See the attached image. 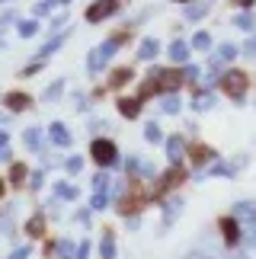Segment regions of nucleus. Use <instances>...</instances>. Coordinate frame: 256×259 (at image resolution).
Here are the masks:
<instances>
[{
  "mask_svg": "<svg viewBox=\"0 0 256 259\" xmlns=\"http://www.w3.org/2000/svg\"><path fill=\"white\" fill-rule=\"evenodd\" d=\"M163 109H166V112H176L180 106H176V99H166V103H163Z\"/></svg>",
  "mask_w": 256,
  "mask_h": 259,
  "instance_id": "nucleus-20",
  "label": "nucleus"
},
{
  "mask_svg": "<svg viewBox=\"0 0 256 259\" xmlns=\"http://www.w3.org/2000/svg\"><path fill=\"white\" fill-rule=\"evenodd\" d=\"M160 52V45H157V38H144L141 42V52H138V58H144V61H151V58Z\"/></svg>",
  "mask_w": 256,
  "mask_h": 259,
  "instance_id": "nucleus-6",
  "label": "nucleus"
},
{
  "mask_svg": "<svg viewBox=\"0 0 256 259\" xmlns=\"http://www.w3.org/2000/svg\"><path fill=\"white\" fill-rule=\"evenodd\" d=\"M144 138H147V141H151V144H157V141H160V138H163V135H160V128H157V125L151 122V125H147V128H144Z\"/></svg>",
  "mask_w": 256,
  "mask_h": 259,
  "instance_id": "nucleus-12",
  "label": "nucleus"
},
{
  "mask_svg": "<svg viewBox=\"0 0 256 259\" xmlns=\"http://www.w3.org/2000/svg\"><path fill=\"white\" fill-rule=\"evenodd\" d=\"M205 10H208V4H199V7H189V10H186V16H189V19H199V16L205 13Z\"/></svg>",
  "mask_w": 256,
  "mask_h": 259,
  "instance_id": "nucleus-15",
  "label": "nucleus"
},
{
  "mask_svg": "<svg viewBox=\"0 0 256 259\" xmlns=\"http://www.w3.org/2000/svg\"><path fill=\"white\" fill-rule=\"evenodd\" d=\"M93 160L103 163V166H109L115 160V144L112 141H93Z\"/></svg>",
  "mask_w": 256,
  "mask_h": 259,
  "instance_id": "nucleus-2",
  "label": "nucleus"
},
{
  "mask_svg": "<svg viewBox=\"0 0 256 259\" xmlns=\"http://www.w3.org/2000/svg\"><path fill=\"white\" fill-rule=\"evenodd\" d=\"M234 55H237V48H234V45H221V58H224V61H231Z\"/></svg>",
  "mask_w": 256,
  "mask_h": 259,
  "instance_id": "nucleus-16",
  "label": "nucleus"
},
{
  "mask_svg": "<svg viewBox=\"0 0 256 259\" xmlns=\"http://www.w3.org/2000/svg\"><path fill=\"white\" fill-rule=\"evenodd\" d=\"M231 259H247V256H240V253H234V256H231Z\"/></svg>",
  "mask_w": 256,
  "mask_h": 259,
  "instance_id": "nucleus-23",
  "label": "nucleus"
},
{
  "mask_svg": "<svg viewBox=\"0 0 256 259\" xmlns=\"http://www.w3.org/2000/svg\"><path fill=\"white\" fill-rule=\"evenodd\" d=\"M119 42H122V38H109V42H106L103 48H96V52H93V58H90V67H93V71H96L100 64H106V61H109V58H112V52L119 48Z\"/></svg>",
  "mask_w": 256,
  "mask_h": 259,
  "instance_id": "nucleus-3",
  "label": "nucleus"
},
{
  "mask_svg": "<svg viewBox=\"0 0 256 259\" xmlns=\"http://www.w3.org/2000/svg\"><path fill=\"white\" fill-rule=\"evenodd\" d=\"M112 250H115V246H112V237H106V240H103V253H106V259L112 256Z\"/></svg>",
  "mask_w": 256,
  "mask_h": 259,
  "instance_id": "nucleus-17",
  "label": "nucleus"
},
{
  "mask_svg": "<svg viewBox=\"0 0 256 259\" xmlns=\"http://www.w3.org/2000/svg\"><path fill=\"white\" fill-rule=\"evenodd\" d=\"M192 45H195V48H208V45H211V38H208V32H199V35L192 38Z\"/></svg>",
  "mask_w": 256,
  "mask_h": 259,
  "instance_id": "nucleus-14",
  "label": "nucleus"
},
{
  "mask_svg": "<svg viewBox=\"0 0 256 259\" xmlns=\"http://www.w3.org/2000/svg\"><path fill=\"white\" fill-rule=\"evenodd\" d=\"M186 259H215V256H211V253H199V250H195V253H189Z\"/></svg>",
  "mask_w": 256,
  "mask_h": 259,
  "instance_id": "nucleus-18",
  "label": "nucleus"
},
{
  "mask_svg": "<svg viewBox=\"0 0 256 259\" xmlns=\"http://www.w3.org/2000/svg\"><path fill=\"white\" fill-rule=\"evenodd\" d=\"M109 13H115V0H100V7H90V13H87V16L96 23V19H103V16H109Z\"/></svg>",
  "mask_w": 256,
  "mask_h": 259,
  "instance_id": "nucleus-5",
  "label": "nucleus"
},
{
  "mask_svg": "<svg viewBox=\"0 0 256 259\" xmlns=\"http://www.w3.org/2000/svg\"><path fill=\"white\" fill-rule=\"evenodd\" d=\"M26 144H29V147H35V144H38V135H35V132H29V135H26Z\"/></svg>",
  "mask_w": 256,
  "mask_h": 259,
  "instance_id": "nucleus-19",
  "label": "nucleus"
},
{
  "mask_svg": "<svg viewBox=\"0 0 256 259\" xmlns=\"http://www.w3.org/2000/svg\"><path fill=\"white\" fill-rule=\"evenodd\" d=\"M35 23H32V19H23V23H19V35H35Z\"/></svg>",
  "mask_w": 256,
  "mask_h": 259,
  "instance_id": "nucleus-13",
  "label": "nucleus"
},
{
  "mask_svg": "<svg viewBox=\"0 0 256 259\" xmlns=\"http://www.w3.org/2000/svg\"><path fill=\"white\" fill-rule=\"evenodd\" d=\"M231 218L237 221L240 234H243V243L253 246L256 243V205L253 202H237L231 208Z\"/></svg>",
  "mask_w": 256,
  "mask_h": 259,
  "instance_id": "nucleus-1",
  "label": "nucleus"
},
{
  "mask_svg": "<svg viewBox=\"0 0 256 259\" xmlns=\"http://www.w3.org/2000/svg\"><path fill=\"white\" fill-rule=\"evenodd\" d=\"M119 112H122L125 118H135L138 112H141V109H138V103H135V99H122V103H119Z\"/></svg>",
  "mask_w": 256,
  "mask_h": 259,
  "instance_id": "nucleus-9",
  "label": "nucleus"
},
{
  "mask_svg": "<svg viewBox=\"0 0 256 259\" xmlns=\"http://www.w3.org/2000/svg\"><path fill=\"white\" fill-rule=\"evenodd\" d=\"M52 138H55V144H61V147H64V144H71V135H67V128H64L61 122H55V125H52Z\"/></svg>",
  "mask_w": 256,
  "mask_h": 259,
  "instance_id": "nucleus-7",
  "label": "nucleus"
},
{
  "mask_svg": "<svg viewBox=\"0 0 256 259\" xmlns=\"http://www.w3.org/2000/svg\"><path fill=\"white\" fill-rule=\"evenodd\" d=\"M7 106L10 109H26L29 106V96H23V93H7Z\"/></svg>",
  "mask_w": 256,
  "mask_h": 259,
  "instance_id": "nucleus-10",
  "label": "nucleus"
},
{
  "mask_svg": "<svg viewBox=\"0 0 256 259\" xmlns=\"http://www.w3.org/2000/svg\"><path fill=\"white\" fill-rule=\"evenodd\" d=\"M224 90H228L234 99H240L243 90H247V77L243 74H224Z\"/></svg>",
  "mask_w": 256,
  "mask_h": 259,
  "instance_id": "nucleus-4",
  "label": "nucleus"
},
{
  "mask_svg": "<svg viewBox=\"0 0 256 259\" xmlns=\"http://www.w3.org/2000/svg\"><path fill=\"white\" fill-rule=\"evenodd\" d=\"M170 160L173 163L183 160V141H180V138H173V141H170Z\"/></svg>",
  "mask_w": 256,
  "mask_h": 259,
  "instance_id": "nucleus-11",
  "label": "nucleus"
},
{
  "mask_svg": "<svg viewBox=\"0 0 256 259\" xmlns=\"http://www.w3.org/2000/svg\"><path fill=\"white\" fill-rule=\"evenodd\" d=\"M237 4H240V7H250V0H237Z\"/></svg>",
  "mask_w": 256,
  "mask_h": 259,
  "instance_id": "nucleus-22",
  "label": "nucleus"
},
{
  "mask_svg": "<svg viewBox=\"0 0 256 259\" xmlns=\"http://www.w3.org/2000/svg\"><path fill=\"white\" fill-rule=\"evenodd\" d=\"M247 52H250V55H256V38H250V42H247Z\"/></svg>",
  "mask_w": 256,
  "mask_h": 259,
  "instance_id": "nucleus-21",
  "label": "nucleus"
},
{
  "mask_svg": "<svg viewBox=\"0 0 256 259\" xmlns=\"http://www.w3.org/2000/svg\"><path fill=\"white\" fill-rule=\"evenodd\" d=\"M170 58H173V61H186V58H189V45H186V42H173L170 45Z\"/></svg>",
  "mask_w": 256,
  "mask_h": 259,
  "instance_id": "nucleus-8",
  "label": "nucleus"
}]
</instances>
